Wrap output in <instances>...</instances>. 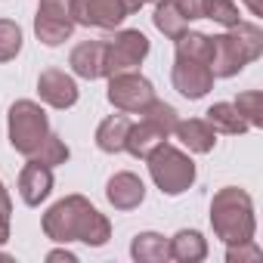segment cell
Segmentation results:
<instances>
[{
	"mask_svg": "<svg viewBox=\"0 0 263 263\" xmlns=\"http://www.w3.org/2000/svg\"><path fill=\"white\" fill-rule=\"evenodd\" d=\"M10 220H13V208H0V245L10 241Z\"/></svg>",
	"mask_w": 263,
	"mask_h": 263,
	"instance_id": "29",
	"label": "cell"
},
{
	"mask_svg": "<svg viewBox=\"0 0 263 263\" xmlns=\"http://www.w3.org/2000/svg\"><path fill=\"white\" fill-rule=\"evenodd\" d=\"M263 56V31L257 22H238L223 34L211 37V71L214 78H235L248 62Z\"/></svg>",
	"mask_w": 263,
	"mask_h": 263,
	"instance_id": "2",
	"label": "cell"
},
{
	"mask_svg": "<svg viewBox=\"0 0 263 263\" xmlns=\"http://www.w3.org/2000/svg\"><path fill=\"white\" fill-rule=\"evenodd\" d=\"M74 16H71V0H37V16H34V34L44 47H59L74 34Z\"/></svg>",
	"mask_w": 263,
	"mask_h": 263,
	"instance_id": "8",
	"label": "cell"
},
{
	"mask_svg": "<svg viewBox=\"0 0 263 263\" xmlns=\"http://www.w3.org/2000/svg\"><path fill=\"white\" fill-rule=\"evenodd\" d=\"M22 53V28L13 19H0V62H13Z\"/></svg>",
	"mask_w": 263,
	"mask_h": 263,
	"instance_id": "24",
	"label": "cell"
},
{
	"mask_svg": "<svg viewBox=\"0 0 263 263\" xmlns=\"http://www.w3.org/2000/svg\"><path fill=\"white\" fill-rule=\"evenodd\" d=\"M47 260H50V263H56V260L78 263V254H74V251H68V248H56V251H50V254H47Z\"/></svg>",
	"mask_w": 263,
	"mask_h": 263,
	"instance_id": "30",
	"label": "cell"
},
{
	"mask_svg": "<svg viewBox=\"0 0 263 263\" xmlns=\"http://www.w3.org/2000/svg\"><path fill=\"white\" fill-rule=\"evenodd\" d=\"M68 146H65V140L59 137V134H50V140L41 146V152L34 155V158H28V161H41V164H47V167H59V164H65L68 161Z\"/></svg>",
	"mask_w": 263,
	"mask_h": 263,
	"instance_id": "26",
	"label": "cell"
},
{
	"mask_svg": "<svg viewBox=\"0 0 263 263\" xmlns=\"http://www.w3.org/2000/svg\"><path fill=\"white\" fill-rule=\"evenodd\" d=\"M50 192H53V167L41 161H28L19 174V198L28 208H41V201H47Z\"/></svg>",
	"mask_w": 263,
	"mask_h": 263,
	"instance_id": "13",
	"label": "cell"
},
{
	"mask_svg": "<svg viewBox=\"0 0 263 263\" xmlns=\"http://www.w3.org/2000/svg\"><path fill=\"white\" fill-rule=\"evenodd\" d=\"M146 56H149V37L140 28L118 31L111 41H105V78L143 65Z\"/></svg>",
	"mask_w": 263,
	"mask_h": 263,
	"instance_id": "9",
	"label": "cell"
},
{
	"mask_svg": "<svg viewBox=\"0 0 263 263\" xmlns=\"http://www.w3.org/2000/svg\"><path fill=\"white\" fill-rule=\"evenodd\" d=\"M164 140H171V134H167L161 124H155V121H149V118H140L137 124H130V130H127L124 152H130L134 158L146 161Z\"/></svg>",
	"mask_w": 263,
	"mask_h": 263,
	"instance_id": "14",
	"label": "cell"
},
{
	"mask_svg": "<svg viewBox=\"0 0 263 263\" xmlns=\"http://www.w3.org/2000/svg\"><path fill=\"white\" fill-rule=\"evenodd\" d=\"M146 0H71V16L74 25L84 28H118L127 16H134Z\"/></svg>",
	"mask_w": 263,
	"mask_h": 263,
	"instance_id": "6",
	"label": "cell"
},
{
	"mask_svg": "<svg viewBox=\"0 0 263 263\" xmlns=\"http://www.w3.org/2000/svg\"><path fill=\"white\" fill-rule=\"evenodd\" d=\"M152 22H155V28H158L164 37H171V41H177V37L189 28V19L183 16V10L174 4V0H155Z\"/></svg>",
	"mask_w": 263,
	"mask_h": 263,
	"instance_id": "21",
	"label": "cell"
},
{
	"mask_svg": "<svg viewBox=\"0 0 263 263\" xmlns=\"http://www.w3.org/2000/svg\"><path fill=\"white\" fill-rule=\"evenodd\" d=\"M0 208H13V201H10V192H7L4 180H0Z\"/></svg>",
	"mask_w": 263,
	"mask_h": 263,
	"instance_id": "32",
	"label": "cell"
},
{
	"mask_svg": "<svg viewBox=\"0 0 263 263\" xmlns=\"http://www.w3.org/2000/svg\"><path fill=\"white\" fill-rule=\"evenodd\" d=\"M204 121L217 130V134H229V137H241L248 127V121L241 118V111L232 105V102H214L208 111H204Z\"/></svg>",
	"mask_w": 263,
	"mask_h": 263,
	"instance_id": "20",
	"label": "cell"
},
{
	"mask_svg": "<svg viewBox=\"0 0 263 263\" xmlns=\"http://www.w3.org/2000/svg\"><path fill=\"white\" fill-rule=\"evenodd\" d=\"M177 56H186V59H198V62H208L211 65V34H201V31H183L177 41Z\"/></svg>",
	"mask_w": 263,
	"mask_h": 263,
	"instance_id": "22",
	"label": "cell"
},
{
	"mask_svg": "<svg viewBox=\"0 0 263 263\" xmlns=\"http://www.w3.org/2000/svg\"><path fill=\"white\" fill-rule=\"evenodd\" d=\"M0 260H13V257H10V254H4V251H0Z\"/></svg>",
	"mask_w": 263,
	"mask_h": 263,
	"instance_id": "33",
	"label": "cell"
},
{
	"mask_svg": "<svg viewBox=\"0 0 263 263\" xmlns=\"http://www.w3.org/2000/svg\"><path fill=\"white\" fill-rule=\"evenodd\" d=\"M238 111H241V118L248 121V127H263V93L260 90H245V93H238V99L232 102Z\"/></svg>",
	"mask_w": 263,
	"mask_h": 263,
	"instance_id": "25",
	"label": "cell"
},
{
	"mask_svg": "<svg viewBox=\"0 0 263 263\" xmlns=\"http://www.w3.org/2000/svg\"><path fill=\"white\" fill-rule=\"evenodd\" d=\"M130 124H134V121H130L124 111L121 115H108L105 121H99V127H96V146H99V152L121 155L124 152V143H127Z\"/></svg>",
	"mask_w": 263,
	"mask_h": 263,
	"instance_id": "18",
	"label": "cell"
},
{
	"mask_svg": "<svg viewBox=\"0 0 263 263\" xmlns=\"http://www.w3.org/2000/svg\"><path fill=\"white\" fill-rule=\"evenodd\" d=\"M146 4H155V0H146Z\"/></svg>",
	"mask_w": 263,
	"mask_h": 263,
	"instance_id": "34",
	"label": "cell"
},
{
	"mask_svg": "<svg viewBox=\"0 0 263 263\" xmlns=\"http://www.w3.org/2000/svg\"><path fill=\"white\" fill-rule=\"evenodd\" d=\"M68 65L84 81L105 78V41H81L68 53Z\"/></svg>",
	"mask_w": 263,
	"mask_h": 263,
	"instance_id": "15",
	"label": "cell"
},
{
	"mask_svg": "<svg viewBox=\"0 0 263 263\" xmlns=\"http://www.w3.org/2000/svg\"><path fill=\"white\" fill-rule=\"evenodd\" d=\"M260 257H263V251L254 238L241 241V245H226V263H245V260H260Z\"/></svg>",
	"mask_w": 263,
	"mask_h": 263,
	"instance_id": "27",
	"label": "cell"
},
{
	"mask_svg": "<svg viewBox=\"0 0 263 263\" xmlns=\"http://www.w3.org/2000/svg\"><path fill=\"white\" fill-rule=\"evenodd\" d=\"M201 19H211L223 28H232L241 22L235 0H201Z\"/></svg>",
	"mask_w": 263,
	"mask_h": 263,
	"instance_id": "23",
	"label": "cell"
},
{
	"mask_svg": "<svg viewBox=\"0 0 263 263\" xmlns=\"http://www.w3.org/2000/svg\"><path fill=\"white\" fill-rule=\"evenodd\" d=\"M174 137H177L189 152H195V155H208V152H214V146H217V130H214L204 118L177 121Z\"/></svg>",
	"mask_w": 263,
	"mask_h": 263,
	"instance_id": "16",
	"label": "cell"
},
{
	"mask_svg": "<svg viewBox=\"0 0 263 263\" xmlns=\"http://www.w3.org/2000/svg\"><path fill=\"white\" fill-rule=\"evenodd\" d=\"M105 198L115 211H134L146 201V183L130 171H118L105 183Z\"/></svg>",
	"mask_w": 263,
	"mask_h": 263,
	"instance_id": "12",
	"label": "cell"
},
{
	"mask_svg": "<svg viewBox=\"0 0 263 263\" xmlns=\"http://www.w3.org/2000/svg\"><path fill=\"white\" fill-rule=\"evenodd\" d=\"M211 226L223 245H241L257 235L254 201L238 186H223L211 198Z\"/></svg>",
	"mask_w": 263,
	"mask_h": 263,
	"instance_id": "3",
	"label": "cell"
},
{
	"mask_svg": "<svg viewBox=\"0 0 263 263\" xmlns=\"http://www.w3.org/2000/svg\"><path fill=\"white\" fill-rule=\"evenodd\" d=\"M167 251H171V260H180V263H201L208 257V238L198 232V229H180L177 235L167 238Z\"/></svg>",
	"mask_w": 263,
	"mask_h": 263,
	"instance_id": "17",
	"label": "cell"
},
{
	"mask_svg": "<svg viewBox=\"0 0 263 263\" xmlns=\"http://www.w3.org/2000/svg\"><path fill=\"white\" fill-rule=\"evenodd\" d=\"M41 229L50 241L56 245H71V241H84L90 248H102L111 238V223L105 214H99L93 208L90 198L84 195H65L62 201H56L44 220Z\"/></svg>",
	"mask_w": 263,
	"mask_h": 263,
	"instance_id": "1",
	"label": "cell"
},
{
	"mask_svg": "<svg viewBox=\"0 0 263 263\" xmlns=\"http://www.w3.org/2000/svg\"><path fill=\"white\" fill-rule=\"evenodd\" d=\"M7 134H10V146L22 158H34L41 152V146L50 140L53 127H50V118H47L41 102L16 99L10 105V115H7Z\"/></svg>",
	"mask_w": 263,
	"mask_h": 263,
	"instance_id": "4",
	"label": "cell"
},
{
	"mask_svg": "<svg viewBox=\"0 0 263 263\" xmlns=\"http://www.w3.org/2000/svg\"><path fill=\"white\" fill-rule=\"evenodd\" d=\"M108 102L124 111V115H140L152 99H155V87L149 78H143L140 71H118V74H108Z\"/></svg>",
	"mask_w": 263,
	"mask_h": 263,
	"instance_id": "7",
	"label": "cell"
},
{
	"mask_svg": "<svg viewBox=\"0 0 263 263\" xmlns=\"http://www.w3.org/2000/svg\"><path fill=\"white\" fill-rule=\"evenodd\" d=\"M130 257L137 263H164L171 260L167 238L161 232H137L134 241H130Z\"/></svg>",
	"mask_w": 263,
	"mask_h": 263,
	"instance_id": "19",
	"label": "cell"
},
{
	"mask_svg": "<svg viewBox=\"0 0 263 263\" xmlns=\"http://www.w3.org/2000/svg\"><path fill=\"white\" fill-rule=\"evenodd\" d=\"M78 93L81 90H78L74 78L68 71H62V68H44L37 74V96L50 108H59V111L71 108L78 102Z\"/></svg>",
	"mask_w": 263,
	"mask_h": 263,
	"instance_id": "11",
	"label": "cell"
},
{
	"mask_svg": "<svg viewBox=\"0 0 263 263\" xmlns=\"http://www.w3.org/2000/svg\"><path fill=\"white\" fill-rule=\"evenodd\" d=\"M146 164H149L152 183L161 189V195H183L195 186V177H198L195 161L183 149L171 146L167 140L146 158Z\"/></svg>",
	"mask_w": 263,
	"mask_h": 263,
	"instance_id": "5",
	"label": "cell"
},
{
	"mask_svg": "<svg viewBox=\"0 0 263 263\" xmlns=\"http://www.w3.org/2000/svg\"><path fill=\"white\" fill-rule=\"evenodd\" d=\"M171 81H174V90L186 99H204L211 90H214V71L208 62H198V59H186V56H177L174 59V68H171Z\"/></svg>",
	"mask_w": 263,
	"mask_h": 263,
	"instance_id": "10",
	"label": "cell"
},
{
	"mask_svg": "<svg viewBox=\"0 0 263 263\" xmlns=\"http://www.w3.org/2000/svg\"><path fill=\"white\" fill-rule=\"evenodd\" d=\"M174 4L183 10V16L192 22V19H201V0H174Z\"/></svg>",
	"mask_w": 263,
	"mask_h": 263,
	"instance_id": "28",
	"label": "cell"
},
{
	"mask_svg": "<svg viewBox=\"0 0 263 263\" xmlns=\"http://www.w3.org/2000/svg\"><path fill=\"white\" fill-rule=\"evenodd\" d=\"M245 7L251 10V16H263V0H245Z\"/></svg>",
	"mask_w": 263,
	"mask_h": 263,
	"instance_id": "31",
	"label": "cell"
}]
</instances>
